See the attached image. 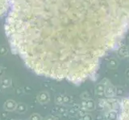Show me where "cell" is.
<instances>
[{"label": "cell", "mask_w": 129, "mask_h": 120, "mask_svg": "<svg viewBox=\"0 0 129 120\" xmlns=\"http://www.w3.org/2000/svg\"><path fill=\"white\" fill-rule=\"evenodd\" d=\"M119 120H129V96L121 103Z\"/></svg>", "instance_id": "cell-2"}, {"label": "cell", "mask_w": 129, "mask_h": 120, "mask_svg": "<svg viewBox=\"0 0 129 120\" xmlns=\"http://www.w3.org/2000/svg\"><path fill=\"white\" fill-rule=\"evenodd\" d=\"M129 30V0H11L6 33L39 75L75 83L94 76Z\"/></svg>", "instance_id": "cell-1"}, {"label": "cell", "mask_w": 129, "mask_h": 120, "mask_svg": "<svg viewBox=\"0 0 129 120\" xmlns=\"http://www.w3.org/2000/svg\"><path fill=\"white\" fill-rule=\"evenodd\" d=\"M11 5V0H0V16L9 11Z\"/></svg>", "instance_id": "cell-3"}]
</instances>
